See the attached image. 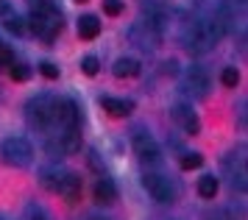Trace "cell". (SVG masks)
<instances>
[{"label":"cell","mask_w":248,"mask_h":220,"mask_svg":"<svg viewBox=\"0 0 248 220\" xmlns=\"http://www.w3.org/2000/svg\"><path fill=\"white\" fill-rule=\"evenodd\" d=\"M226 31V20L215 17V20H190L181 31V42L192 53H206Z\"/></svg>","instance_id":"obj_1"},{"label":"cell","mask_w":248,"mask_h":220,"mask_svg":"<svg viewBox=\"0 0 248 220\" xmlns=\"http://www.w3.org/2000/svg\"><path fill=\"white\" fill-rule=\"evenodd\" d=\"M31 28H34L36 36L42 39H56V33L62 31V9L50 0L45 6H36L34 14H31Z\"/></svg>","instance_id":"obj_2"},{"label":"cell","mask_w":248,"mask_h":220,"mask_svg":"<svg viewBox=\"0 0 248 220\" xmlns=\"http://www.w3.org/2000/svg\"><path fill=\"white\" fill-rule=\"evenodd\" d=\"M0 156H3V162L12 167H28L31 165V159H34V148L31 142L25 140V137H6L3 142H0Z\"/></svg>","instance_id":"obj_3"},{"label":"cell","mask_w":248,"mask_h":220,"mask_svg":"<svg viewBox=\"0 0 248 220\" xmlns=\"http://www.w3.org/2000/svg\"><path fill=\"white\" fill-rule=\"evenodd\" d=\"M25 117L28 123L39 128V131H47L50 126H53V98L47 95V92H39L34 98L25 103Z\"/></svg>","instance_id":"obj_4"},{"label":"cell","mask_w":248,"mask_h":220,"mask_svg":"<svg viewBox=\"0 0 248 220\" xmlns=\"http://www.w3.org/2000/svg\"><path fill=\"white\" fill-rule=\"evenodd\" d=\"M131 148H134L137 159L142 162V165H159L162 162V151H159L156 140L151 137L148 131H142V128H137L134 134H131Z\"/></svg>","instance_id":"obj_5"},{"label":"cell","mask_w":248,"mask_h":220,"mask_svg":"<svg viewBox=\"0 0 248 220\" xmlns=\"http://www.w3.org/2000/svg\"><path fill=\"white\" fill-rule=\"evenodd\" d=\"M53 123L59 128H81V109L73 98L53 100Z\"/></svg>","instance_id":"obj_6"},{"label":"cell","mask_w":248,"mask_h":220,"mask_svg":"<svg viewBox=\"0 0 248 220\" xmlns=\"http://www.w3.org/2000/svg\"><path fill=\"white\" fill-rule=\"evenodd\" d=\"M142 187L148 189V195L156 201V204H173V198H176V189H173L168 176L145 173V176H142Z\"/></svg>","instance_id":"obj_7"},{"label":"cell","mask_w":248,"mask_h":220,"mask_svg":"<svg viewBox=\"0 0 248 220\" xmlns=\"http://www.w3.org/2000/svg\"><path fill=\"white\" fill-rule=\"evenodd\" d=\"M128 39H131V45H137L140 50H154L159 45V39H162V33L154 31L148 22H134L131 28H128Z\"/></svg>","instance_id":"obj_8"},{"label":"cell","mask_w":248,"mask_h":220,"mask_svg":"<svg viewBox=\"0 0 248 220\" xmlns=\"http://www.w3.org/2000/svg\"><path fill=\"white\" fill-rule=\"evenodd\" d=\"M184 89L190 92L192 98H203L209 92V73L198 64H190L184 73Z\"/></svg>","instance_id":"obj_9"},{"label":"cell","mask_w":248,"mask_h":220,"mask_svg":"<svg viewBox=\"0 0 248 220\" xmlns=\"http://www.w3.org/2000/svg\"><path fill=\"white\" fill-rule=\"evenodd\" d=\"M170 14L165 6H159V3H145V9H142V22H148L154 31H165V25H168Z\"/></svg>","instance_id":"obj_10"},{"label":"cell","mask_w":248,"mask_h":220,"mask_svg":"<svg viewBox=\"0 0 248 220\" xmlns=\"http://www.w3.org/2000/svg\"><path fill=\"white\" fill-rule=\"evenodd\" d=\"M173 117L179 120V126L184 128V134H198V131H201V120H198V114L192 111V106L179 103V106L173 109Z\"/></svg>","instance_id":"obj_11"},{"label":"cell","mask_w":248,"mask_h":220,"mask_svg":"<svg viewBox=\"0 0 248 220\" xmlns=\"http://www.w3.org/2000/svg\"><path fill=\"white\" fill-rule=\"evenodd\" d=\"M101 106L103 111H109L112 117H128L134 111V100H125V98H101Z\"/></svg>","instance_id":"obj_12"},{"label":"cell","mask_w":248,"mask_h":220,"mask_svg":"<svg viewBox=\"0 0 248 220\" xmlns=\"http://www.w3.org/2000/svg\"><path fill=\"white\" fill-rule=\"evenodd\" d=\"M56 192L64 195L67 201H78L81 198V178L76 173H64V178H62V184H59Z\"/></svg>","instance_id":"obj_13"},{"label":"cell","mask_w":248,"mask_h":220,"mask_svg":"<svg viewBox=\"0 0 248 220\" xmlns=\"http://www.w3.org/2000/svg\"><path fill=\"white\" fill-rule=\"evenodd\" d=\"M112 73H114V78H134V76H140V62L131 59V56H120L114 62Z\"/></svg>","instance_id":"obj_14"},{"label":"cell","mask_w":248,"mask_h":220,"mask_svg":"<svg viewBox=\"0 0 248 220\" xmlns=\"http://www.w3.org/2000/svg\"><path fill=\"white\" fill-rule=\"evenodd\" d=\"M117 198V187H114L112 178H98V184H95V201L98 204H114Z\"/></svg>","instance_id":"obj_15"},{"label":"cell","mask_w":248,"mask_h":220,"mask_svg":"<svg viewBox=\"0 0 248 220\" xmlns=\"http://www.w3.org/2000/svg\"><path fill=\"white\" fill-rule=\"evenodd\" d=\"M101 33V20L95 14H84L78 20V36L81 39H95Z\"/></svg>","instance_id":"obj_16"},{"label":"cell","mask_w":248,"mask_h":220,"mask_svg":"<svg viewBox=\"0 0 248 220\" xmlns=\"http://www.w3.org/2000/svg\"><path fill=\"white\" fill-rule=\"evenodd\" d=\"M67 170H59V167H42V173H39V181H42V187L50 189V192H56L59 184H62V178H64Z\"/></svg>","instance_id":"obj_17"},{"label":"cell","mask_w":248,"mask_h":220,"mask_svg":"<svg viewBox=\"0 0 248 220\" xmlns=\"http://www.w3.org/2000/svg\"><path fill=\"white\" fill-rule=\"evenodd\" d=\"M217 187H220V181L215 176H201L198 178V195L201 198H215L217 195Z\"/></svg>","instance_id":"obj_18"},{"label":"cell","mask_w":248,"mask_h":220,"mask_svg":"<svg viewBox=\"0 0 248 220\" xmlns=\"http://www.w3.org/2000/svg\"><path fill=\"white\" fill-rule=\"evenodd\" d=\"M6 31L17 33V36H23L28 28H25V20H23V17H17V14H9V17H6Z\"/></svg>","instance_id":"obj_19"},{"label":"cell","mask_w":248,"mask_h":220,"mask_svg":"<svg viewBox=\"0 0 248 220\" xmlns=\"http://www.w3.org/2000/svg\"><path fill=\"white\" fill-rule=\"evenodd\" d=\"M23 220H50V218H47V212L39 204H28L23 212Z\"/></svg>","instance_id":"obj_20"},{"label":"cell","mask_w":248,"mask_h":220,"mask_svg":"<svg viewBox=\"0 0 248 220\" xmlns=\"http://www.w3.org/2000/svg\"><path fill=\"white\" fill-rule=\"evenodd\" d=\"M220 81H223V87H237L240 84V73H237L234 67H226L223 73H220Z\"/></svg>","instance_id":"obj_21"},{"label":"cell","mask_w":248,"mask_h":220,"mask_svg":"<svg viewBox=\"0 0 248 220\" xmlns=\"http://www.w3.org/2000/svg\"><path fill=\"white\" fill-rule=\"evenodd\" d=\"M201 154H184L181 156V170H195V167H201Z\"/></svg>","instance_id":"obj_22"},{"label":"cell","mask_w":248,"mask_h":220,"mask_svg":"<svg viewBox=\"0 0 248 220\" xmlns=\"http://www.w3.org/2000/svg\"><path fill=\"white\" fill-rule=\"evenodd\" d=\"M81 70H84L87 76H98V70H101V62H98L95 56H84V62H81Z\"/></svg>","instance_id":"obj_23"},{"label":"cell","mask_w":248,"mask_h":220,"mask_svg":"<svg viewBox=\"0 0 248 220\" xmlns=\"http://www.w3.org/2000/svg\"><path fill=\"white\" fill-rule=\"evenodd\" d=\"M103 11H106L109 17H117V14L123 11V0H103Z\"/></svg>","instance_id":"obj_24"},{"label":"cell","mask_w":248,"mask_h":220,"mask_svg":"<svg viewBox=\"0 0 248 220\" xmlns=\"http://www.w3.org/2000/svg\"><path fill=\"white\" fill-rule=\"evenodd\" d=\"M12 64H14V53H12V47L0 42V67H12Z\"/></svg>","instance_id":"obj_25"},{"label":"cell","mask_w":248,"mask_h":220,"mask_svg":"<svg viewBox=\"0 0 248 220\" xmlns=\"http://www.w3.org/2000/svg\"><path fill=\"white\" fill-rule=\"evenodd\" d=\"M9 73H12V78H14V81H25V78L31 76V70H28L25 64H14L12 70H9Z\"/></svg>","instance_id":"obj_26"},{"label":"cell","mask_w":248,"mask_h":220,"mask_svg":"<svg viewBox=\"0 0 248 220\" xmlns=\"http://www.w3.org/2000/svg\"><path fill=\"white\" fill-rule=\"evenodd\" d=\"M39 73H42L45 78H50V81H53V78H59V67H56V64H50V62H42V64H39Z\"/></svg>","instance_id":"obj_27"},{"label":"cell","mask_w":248,"mask_h":220,"mask_svg":"<svg viewBox=\"0 0 248 220\" xmlns=\"http://www.w3.org/2000/svg\"><path fill=\"white\" fill-rule=\"evenodd\" d=\"M28 3H31V6L36 9V6H45V3H50V0H28Z\"/></svg>","instance_id":"obj_28"},{"label":"cell","mask_w":248,"mask_h":220,"mask_svg":"<svg viewBox=\"0 0 248 220\" xmlns=\"http://www.w3.org/2000/svg\"><path fill=\"white\" fill-rule=\"evenodd\" d=\"M0 14H6V17H9V6H6L3 0H0Z\"/></svg>","instance_id":"obj_29"},{"label":"cell","mask_w":248,"mask_h":220,"mask_svg":"<svg viewBox=\"0 0 248 220\" xmlns=\"http://www.w3.org/2000/svg\"><path fill=\"white\" fill-rule=\"evenodd\" d=\"M0 220H12V218H9V215H0Z\"/></svg>","instance_id":"obj_30"},{"label":"cell","mask_w":248,"mask_h":220,"mask_svg":"<svg viewBox=\"0 0 248 220\" xmlns=\"http://www.w3.org/2000/svg\"><path fill=\"white\" fill-rule=\"evenodd\" d=\"M78 3H87V0H78Z\"/></svg>","instance_id":"obj_31"}]
</instances>
